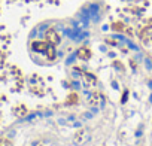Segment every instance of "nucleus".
Returning <instances> with one entry per match:
<instances>
[{"mask_svg":"<svg viewBox=\"0 0 152 146\" xmlns=\"http://www.w3.org/2000/svg\"><path fill=\"white\" fill-rule=\"evenodd\" d=\"M124 2H139V0H124Z\"/></svg>","mask_w":152,"mask_h":146,"instance_id":"f257e3e1","label":"nucleus"}]
</instances>
